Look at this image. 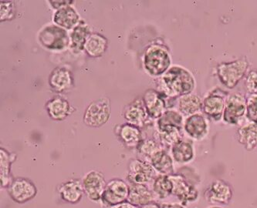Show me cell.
I'll return each instance as SVG.
<instances>
[{"label": "cell", "mask_w": 257, "mask_h": 208, "mask_svg": "<svg viewBox=\"0 0 257 208\" xmlns=\"http://www.w3.org/2000/svg\"><path fill=\"white\" fill-rule=\"evenodd\" d=\"M195 87V79L190 72L184 67L174 66L159 77L158 91L166 98L174 99L192 93Z\"/></svg>", "instance_id": "6da1fadb"}, {"label": "cell", "mask_w": 257, "mask_h": 208, "mask_svg": "<svg viewBox=\"0 0 257 208\" xmlns=\"http://www.w3.org/2000/svg\"><path fill=\"white\" fill-rule=\"evenodd\" d=\"M142 63L144 69L149 75L159 78L172 67L170 52L162 44H152L144 53Z\"/></svg>", "instance_id": "7a4b0ae2"}, {"label": "cell", "mask_w": 257, "mask_h": 208, "mask_svg": "<svg viewBox=\"0 0 257 208\" xmlns=\"http://www.w3.org/2000/svg\"><path fill=\"white\" fill-rule=\"evenodd\" d=\"M37 39L40 46L50 51L61 52L70 48V32L54 24L43 27Z\"/></svg>", "instance_id": "3957f363"}, {"label": "cell", "mask_w": 257, "mask_h": 208, "mask_svg": "<svg viewBox=\"0 0 257 208\" xmlns=\"http://www.w3.org/2000/svg\"><path fill=\"white\" fill-rule=\"evenodd\" d=\"M249 68L245 57L219 64L216 73L221 83L229 89H232L242 80Z\"/></svg>", "instance_id": "277c9868"}, {"label": "cell", "mask_w": 257, "mask_h": 208, "mask_svg": "<svg viewBox=\"0 0 257 208\" xmlns=\"http://www.w3.org/2000/svg\"><path fill=\"white\" fill-rule=\"evenodd\" d=\"M111 107L110 99L101 97L92 102L84 112L83 121L87 127L93 128L104 126L110 118Z\"/></svg>", "instance_id": "5b68a950"}, {"label": "cell", "mask_w": 257, "mask_h": 208, "mask_svg": "<svg viewBox=\"0 0 257 208\" xmlns=\"http://www.w3.org/2000/svg\"><path fill=\"white\" fill-rule=\"evenodd\" d=\"M246 117V98L241 93L229 94L225 99L223 121L231 125H242Z\"/></svg>", "instance_id": "8992f818"}, {"label": "cell", "mask_w": 257, "mask_h": 208, "mask_svg": "<svg viewBox=\"0 0 257 208\" xmlns=\"http://www.w3.org/2000/svg\"><path fill=\"white\" fill-rule=\"evenodd\" d=\"M130 186L121 179L114 178L109 180L105 190L102 194V204L107 208L117 206L128 198Z\"/></svg>", "instance_id": "52a82bcc"}, {"label": "cell", "mask_w": 257, "mask_h": 208, "mask_svg": "<svg viewBox=\"0 0 257 208\" xmlns=\"http://www.w3.org/2000/svg\"><path fill=\"white\" fill-rule=\"evenodd\" d=\"M156 177V170L149 162L140 158L129 161L127 178L131 184H146Z\"/></svg>", "instance_id": "ba28073f"}, {"label": "cell", "mask_w": 257, "mask_h": 208, "mask_svg": "<svg viewBox=\"0 0 257 208\" xmlns=\"http://www.w3.org/2000/svg\"><path fill=\"white\" fill-rule=\"evenodd\" d=\"M10 197L16 203H25L37 196V189L32 180L26 177H16L7 188Z\"/></svg>", "instance_id": "9c48e42d"}, {"label": "cell", "mask_w": 257, "mask_h": 208, "mask_svg": "<svg viewBox=\"0 0 257 208\" xmlns=\"http://www.w3.org/2000/svg\"><path fill=\"white\" fill-rule=\"evenodd\" d=\"M227 97V93H224L222 90H217L205 97L202 105V110L205 117L215 122L219 121L223 117L225 99Z\"/></svg>", "instance_id": "30bf717a"}, {"label": "cell", "mask_w": 257, "mask_h": 208, "mask_svg": "<svg viewBox=\"0 0 257 208\" xmlns=\"http://www.w3.org/2000/svg\"><path fill=\"white\" fill-rule=\"evenodd\" d=\"M106 182L104 175L97 170L88 172L82 180L84 193L89 200L93 202H100L102 194L105 190Z\"/></svg>", "instance_id": "8fae6325"}, {"label": "cell", "mask_w": 257, "mask_h": 208, "mask_svg": "<svg viewBox=\"0 0 257 208\" xmlns=\"http://www.w3.org/2000/svg\"><path fill=\"white\" fill-rule=\"evenodd\" d=\"M183 130L192 140H202L209 133L207 118L200 113L186 117L184 121Z\"/></svg>", "instance_id": "7c38bea8"}, {"label": "cell", "mask_w": 257, "mask_h": 208, "mask_svg": "<svg viewBox=\"0 0 257 208\" xmlns=\"http://www.w3.org/2000/svg\"><path fill=\"white\" fill-rule=\"evenodd\" d=\"M172 182V194L177 196L178 198L184 204L189 202L195 201L198 197V191L195 186L189 183L183 175H169Z\"/></svg>", "instance_id": "4fadbf2b"}, {"label": "cell", "mask_w": 257, "mask_h": 208, "mask_svg": "<svg viewBox=\"0 0 257 208\" xmlns=\"http://www.w3.org/2000/svg\"><path fill=\"white\" fill-rule=\"evenodd\" d=\"M166 97L156 90H148L144 94L143 100L150 118L159 120L168 110Z\"/></svg>", "instance_id": "5bb4252c"}, {"label": "cell", "mask_w": 257, "mask_h": 208, "mask_svg": "<svg viewBox=\"0 0 257 208\" xmlns=\"http://www.w3.org/2000/svg\"><path fill=\"white\" fill-rule=\"evenodd\" d=\"M204 196L209 203L228 204L232 197V186L224 180H215L205 190Z\"/></svg>", "instance_id": "9a60e30c"}, {"label": "cell", "mask_w": 257, "mask_h": 208, "mask_svg": "<svg viewBox=\"0 0 257 208\" xmlns=\"http://www.w3.org/2000/svg\"><path fill=\"white\" fill-rule=\"evenodd\" d=\"M123 117L127 123L139 128L146 126L149 115L142 99H137L124 107Z\"/></svg>", "instance_id": "2e32d148"}, {"label": "cell", "mask_w": 257, "mask_h": 208, "mask_svg": "<svg viewBox=\"0 0 257 208\" xmlns=\"http://www.w3.org/2000/svg\"><path fill=\"white\" fill-rule=\"evenodd\" d=\"M48 82L49 86L54 92L65 93L74 87V76L67 67H58L51 72Z\"/></svg>", "instance_id": "e0dca14e"}, {"label": "cell", "mask_w": 257, "mask_h": 208, "mask_svg": "<svg viewBox=\"0 0 257 208\" xmlns=\"http://www.w3.org/2000/svg\"><path fill=\"white\" fill-rule=\"evenodd\" d=\"M57 191L64 201L72 204L79 203L85 195L83 183L77 179H72L60 183L57 187Z\"/></svg>", "instance_id": "ac0fdd59"}, {"label": "cell", "mask_w": 257, "mask_h": 208, "mask_svg": "<svg viewBox=\"0 0 257 208\" xmlns=\"http://www.w3.org/2000/svg\"><path fill=\"white\" fill-rule=\"evenodd\" d=\"M46 110L49 117L55 121H62L71 114L72 109L67 99L55 96L46 103Z\"/></svg>", "instance_id": "d6986e66"}, {"label": "cell", "mask_w": 257, "mask_h": 208, "mask_svg": "<svg viewBox=\"0 0 257 208\" xmlns=\"http://www.w3.org/2000/svg\"><path fill=\"white\" fill-rule=\"evenodd\" d=\"M81 21L80 15L72 6L56 10L53 16V22L55 25L70 32Z\"/></svg>", "instance_id": "ffe728a7"}, {"label": "cell", "mask_w": 257, "mask_h": 208, "mask_svg": "<svg viewBox=\"0 0 257 208\" xmlns=\"http://www.w3.org/2000/svg\"><path fill=\"white\" fill-rule=\"evenodd\" d=\"M117 137L127 148H136L143 140V135L139 127L130 123L118 125L115 129Z\"/></svg>", "instance_id": "44dd1931"}, {"label": "cell", "mask_w": 257, "mask_h": 208, "mask_svg": "<svg viewBox=\"0 0 257 208\" xmlns=\"http://www.w3.org/2000/svg\"><path fill=\"white\" fill-rule=\"evenodd\" d=\"M92 34L90 26L81 20L80 24L70 32V50L75 54H81L84 51L86 43Z\"/></svg>", "instance_id": "7402d4cb"}, {"label": "cell", "mask_w": 257, "mask_h": 208, "mask_svg": "<svg viewBox=\"0 0 257 208\" xmlns=\"http://www.w3.org/2000/svg\"><path fill=\"white\" fill-rule=\"evenodd\" d=\"M16 159L15 153H10L4 148L0 149V186L2 189L8 188L14 180L11 167Z\"/></svg>", "instance_id": "603a6c76"}, {"label": "cell", "mask_w": 257, "mask_h": 208, "mask_svg": "<svg viewBox=\"0 0 257 208\" xmlns=\"http://www.w3.org/2000/svg\"><path fill=\"white\" fill-rule=\"evenodd\" d=\"M177 111L183 117L190 116L199 113L202 110V101L200 97L194 93H189L186 95L176 98Z\"/></svg>", "instance_id": "cb8c5ba5"}, {"label": "cell", "mask_w": 257, "mask_h": 208, "mask_svg": "<svg viewBox=\"0 0 257 208\" xmlns=\"http://www.w3.org/2000/svg\"><path fill=\"white\" fill-rule=\"evenodd\" d=\"M127 201L138 207L152 203L155 200L153 191L146 184H131Z\"/></svg>", "instance_id": "d4e9b609"}, {"label": "cell", "mask_w": 257, "mask_h": 208, "mask_svg": "<svg viewBox=\"0 0 257 208\" xmlns=\"http://www.w3.org/2000/svg\"><path fill=\"white\" fill-rule=\"evenodd\" d=\"M237 140L246 150H254L257 147V123L245 122L239 126L237 132Z\"/></svg>", "instance_id": "484cf974"}, {"label": "cell", "mask_w": 257, "mask_h": 208, "mask_svg": "<svg viewBox=\"0 0 257 208\" xmlns=\"http://www.w3.org/2000/svg\"><path fill=\"white\" fill-rule=\"evenodd\" d=\"M150 163L156 172L161 175H171L174 173L173 158L164 148L152 155Z\"/></svg>", "instance_id": "4316f807"}, {"label": "cell", "mask_w": 257, "mask_h": 208, "mask_svg": "<svg viewBox=\"0 0 257 208\" xmlns=\"http://www.w3.org/2000/svg\"><path fill=\"white\" fill-rule=\"evenodd\" d=\"M108 47V40L98 33H93L85 44L84 51L88 57L98 58L105 54Z\"/></svg>", "instance_id": "83f0119b"}, {"label": "cell", "mask_w": 257, "mask_h": 208, "mask_svg": "<svg viewBox=\"0 0 257 208\" xmlns=\"http://www.w3.org/2000/svg\"><path fill=\"white\" fill-rule=\"evenodd\" d=\"M172 157L179 163H187L194 158V148L192 143L189 140H182L172 146L171 148Z\"/></svg>", "instance_id": "f1b7e54d"}, {"label": "cell", "mask_w": 257, "mask_h": 208, "mask_svg": "<svg viewBox=\"0 0 257 208\" xmlns=\"http://www.w3.org/2000/svg\"><path fill=\"white\" fill-rule=\"evenodd\" d=\"M172 182L169 175H159L154 180L152 191L159 199L167 198L172 194Z\"/></svg>", "instance_id": "f546056e"}, {"label": "cell", "mask_w": 257, "mask_h": 208, "mask_svg": "<svg viewBox=\"0 0 257 208\" xmlns=\"http://www.w3.org/2000/svg\"><path fill=\"white\" fill-rule=\"evenodd\" d=\"M183 116L177 110L169 109L164 113L163 115L157 120L156 127L171 126L183 129Z\"/></svg>", "instance_id": "4dcf8cb0"}, {"label": "cell", "mask_w": 257, "mask_h": 208, "mask_svg": "<svg viewBox=\"0 0 257 208\" xmlns=\"http://www.w3.org/2000/svg\"><path fill=\"white\" fill-rule=\"evenodd\" d=\"M162 148L163 147L162 145L156 138H144L142 142L138 145L136 150L139 155L145 158H147V161L149 160V163H150V159L152 155Z\"/></svg>", "instance_id": "1f68e13d"}, {"label": "cell", "mask_w": 257, "mask_h": 208, "mask_svg": "<svg viewBox=\"0 0 257 208\" xmlns=\"http://www.w3.org/2000/svg\"><path fill=\"white\" fill-rule=\"evenodd\" d=\"M16 15L15 4L13 1L0 2V21L5 22L13 20Z\"/></svg>", "instance_id": "d6a6232c"}, {"label": "cell", "mask_w": 257, "mask_h": 208, "mask_svg": "<svg viewBox=\"0 0 257 208\" xmlns=\"http://www.w3.org/2000/svg\"><path fill=\"white\" fill-rule=\"evenodd\" d=\"M246 118L257 123V94H249L246 98Z\"/></svg>", "instance_id": "836d02e7"}, {"label": "cell", "mask_w": 257, "mask_h": 208, "mask_svg": "<svg viewBox=\"0 0 257 208\" xmlns=\"http://www.w3.org/2000/svg\"><path fill=\"white\" fill-rule=\"evenodd\" d=\"M245 86L249 94H257V69L248 73L245 77Z\"/></svg>", "instance_id": "e575fe53"}, {"label": "cell", "mask_w": 257, "mask_h": 208, "mask_svg": "<svg viewBox=\"0 0 257 208\" xmlns=\"http://www.w3.org/2000/svg\"><path fill=\"white\" fill-rule=\"evenodd\" d=\"M73 0H50L48 1L49 5L52 7L54 10H58L64 7H70L74 4Z\"/></svg>", "instance_id": "d590c367"}, {"label": "cell", "mask_w": 257, "mask_h": 208, "mask_svg": "<svg viewBox=\"0 0 257 208\" xmlns=\"http://www.w3.org/2000/svg\"><path fill=\"white\" fill-rule=\"evenodd\" d=\"M110 208H140L138 206H135L132 203H129L128 201L123 202V203H120V204L117 205V206H113Z\"/></svg>", "instance_id": "8d00e7d4"}, {"label": "cell", "mask_w": 257, "mask_h": 208, "mask_svg": "<svg viewBox=\"0 0 257 208\" xmlns=\"http://www.w3.org/2000/svg\"><path fill=\"white\" fill-rule=\"evenodd\" d=\"M161 208H184L182 205L178 203H163L161 205Z\"/></svg>", "instance_id": "74e56055"}, {"label": "cell", "mask_w": 257, "mask_h": 208, "mask_svg": "<svg viewBox=\"0 0 257 208\" xmlns=\"http://www.w3.org/2000/svg\"><path fill=\"white\" fill-rule=\"evenodd\" d=\"M140 208H161V206L160 205L158 204L157 203L152 202V203L145 205V206H142V207Z\"/></svg>", "instance_id": "f35d334b"}, {"label": "cell", "mask_w": 257, "mask_h": 208, "mask_svg": "<svg viewBox=\"0 0 257 208\" xmlns=\"http://www.w3.org/2000/svg\"><path fill=\"white\" fill-rule=\"evenodd\" d=\"M209 208H222V207H219V206H212V207Z\"/></svg>", "instance_id": "ab89813d"}]
</instances>
